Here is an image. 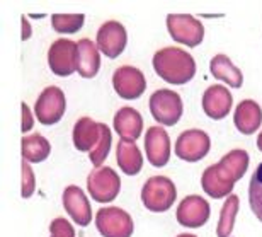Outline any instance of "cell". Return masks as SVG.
Masks as SVG:
<instances>
[{
  "instance_id": "d6986e66",
  "label": "cell",
  "mask_w": 262,
  "mask_h": 237,
  "mask_svg": "<svg viewBox=\"0 0 262 237\" xmlns=\"http://www.w3.org/2000/svg\"><path fill=\"white\" fill-rule=\"evenodd\" d=\"M78 58H77V72L83 78H94L101 68V55H99L97 45H94L91 40L83 38L77 43Z\"/></svg>"
},
{
  "instance_id": "e0dca14e",
  "label": "cell",
  "mask_w": 262,
  "mask_h": 237,
  "mask_svg": "<svg viewBox=\"0 0 262 237\" xmlns=\"http://www.w3.org/2000/svg\"><path fill=\"white\" fill-rule=\"evenodd\" d=\"M143 130V118L135 108H121L114 114V131L121 136V140L135 142L140 139Z\"/></svg>"
},
{
  "instance_id": "5b68a950",
  "label": "cell",
  "mask_w": 262,
  "mask_h": 237,
  "mask_svg": "<svg viewBox=\"0 0 262 237\" xmlns=\"http://www.w3.org/2000/svg\"><path fill=\"white\" fill-rule=\"evenodd\" d=\"M167 29L172 40L191 48H196L204 40V26L199 19L189 14H169L167 15Z\"/></svg>"
},
{
  "instance_id": "277c9868",
  "label": "cell",
  "mask_w": 262,
  "mask_h": 237,
  "mask_svg": "<svg viewBox=\"0 0 262 237\" xmlns=\"http://www.w3.org/2000/svg\"><path fill=\"white\" fill-rule=\"evenodd\" d=\"M184 106L177 92L169 89H159L150 96V113L160 125L174 126L181 120Z\"/></svg>"
},
{
  "instance_id": "4316f807",
  "label": "cell",
  "mask_w": 262,
  "mask_h": 237,
  "mask_svg": "<svg viewBox=\"0 0 262 237\" xmlns=\"http://www.w3.org/2000/svg\"><path fill=\"white\" fill-rule=\"evenodd\" d=\"M99 125H101V135H99L96 147L89 152V157H91V162L96 167H102L104 161L107 159L109 150H111V130L104 123H99Z\"/></svg>"
},
{
  "instance_id": "ac0fdd59",
  "label": "cell",
  "mask_w": 262,
  "mask_h": 237,
  "mask_svg": "<svg viewBox=\"0 0 262 237\" xmlns=\"http://www.w3.org/2000/svg\"><path fill=\"white\" fill-rule=\"evenodd\" d=\"M233 123L237 126V130L244 135H252L254 131L262 123V109L260 106L252 99H245L240 104H237L233 114Z\"/></svg>"
},
{
  "instance_id": "ffe728a7",
  "label": "cell",
  "mask_w": 262,
  "mask_h": 237,
  "mask_svg": "<svg viewBox=\"0 0 262 237\" xmlns=\"http://www.w3.org/2000/svg\"><path fill=\"white\" fill-rule=\"evenodd\" d=\"M99 135H101V125L92 118L83 116L73 126V145L80 152H91L97 144Z\"/></svg>"
},
{
  "instance_id": "4fadbf2b",
  "label": "cell",
  "mask_w": 262,
  "mask_h": 237,
  "mask_svg": "<svg viewBox=\"0 0 262 237\" xmlns=\"http://www.w3.org/2000/svg\"><path fill=\"white\" fill-rule=\"evenodd\" d=\"M209 215H211V208H209V203L206 200L198 196V194H191V196H186L179 203L176 217L181 225L196 229L203 227L208 222Z\"/></svg>"
},
{
  "instance_id": "603a6c76",
  "label": "cell",
  "mask_w": 262,
  "mask_h": 237,
  "mask_svg": "<svg viewBox=\"0 0 262 237\" xmlns=\"http://www.w3.org/2000/svg\"><path fill=\"white\" fill-rule=\"evenodd\" d=\"M50 152H51V145L43 135L33 133V135L24 136L23 139V157H24V161L33 162V164H38V162H43L45 159H48Z\"/></svg>"
},
{
  "instance_id": "3957f363",
  "label": "cell",
  "mask_w": 262,
  "mask_h": 237,
  "mask_svg": "<svg viewBox=\"0 0 262 237\" xmlns=\"http://www.w3.org/2000/svg\"><path fill=\"white\" fill-rule=\"evenodd\" d=\"M176 184L165 176H154L141 188V202L146 210L155 213L167 212L176 202Z\"/></svg>"
},
{
  "instance_id": "5bb4252c",
  "label": "cell",
  "mask_w": 262,
  "mask_h": 237,
  "mask_svg": "<svg viewBox=\"0 0 262 237\" xmlns=\"http://www.w3.org/2000/svg\"><path fill=\"white\" fill-rule=\"evenodd\" d=\"M145 152L150 164L164 167L170 159V139L160 126H151L145 135Z\"/></svg>"
},
{
  "instance_id": "9c48e42d",
  "label": "cell",
  "mask_w": 262,
  "mask_h": 237,
  "mask_svg": "<svg viewBox=\"0 0 262 237\" xmlns=\"http://www.w3.org/2000/svg\"><path fill=\"white\" fill-rule=\"evenodd\" d=\"M77 58H78V48L77 43L61 38L56 40L50 46L48 51V63L50 68L55 75L58 77H68L77 70Z\"/></svg>"
},
{
  "instance_id": "2e32d148",
  "label": "cell",
  "mask_w": 262,
  "mask_h": 237,
  "mask_svg": "<svg viewBox=\"0 0 262 237\" xmlns=\"http://www.w3.org/2000/svg\"><path fill=\"white\" fill-rule=\"evenodd\" d=\"M232 94L223 86H211L203 94V109L211 120H223L232 109Z\"/></svg>"
},
{
  "instance_id": "7c38bea8",
  "label": "cell",
  "mask_w": 262,
  "mask_h": 237,
  "mask_svg": "<svg viewBox=\"0 0 262 237\" xmlns=\"http://www.w3.org/2000/svg\"><path fill=\"white\" fill-rule=\"evenodd\" d=\"M128 33L118 21H107L97 31V48L107 58H118L126 48Z\"/></svg>"
},
{
  "instance_id": "7a4b0ae2",
  "label": "cell",
  "mask_w": 262,
  "mask_h": 237,
  "mask_svg": "<svg viewBox=\"0 0 262 237\" xmlns=\"http://www.w3.org/2000/svg\"><path fill=\"white\" fill-rule=\"evenodd\" d=\"M155 73L172 86H182L196 75V60L181 48H162L154 55Z\"/></svg>"
},
{
  "instance_id": "484cf974",
  "label": "cell",
  "mask_w": 262,
  "mask_h": 237,
  "mask_svg": "<svg viewBox=\"0 0 262 237\" xmlns=\"http://www.w3.org/2000/svg\"><path fill=\"white\" fill-rule=\"evenodd\" d=\"M249 205L254 215L262 222V162L254 171L249 183Z\"/></svg>"
},
{
  "instance_id": "7402d4cb",
  "label": "cell",
  "mask_w": 262,
  "mask_h": 237,
  "mask_svg": "<svg viewBox=\"0 0 262 237\" xmlns=\"http://www.w3.org/2000/svg\"><path fill=\"white\" fill-rule=\"evenodd\" d=\"M211 73H213L214 78L227 82L230 87L240 89V87H242V84H244V75H242V72H240V68L235 67L232 63V60H230L228 56L223 55V53L213 56Z\"/></svg>"
},
{
  "instance_id": "d4e9b609",
  "label": "cell",
  "mask_w": 262,
  "mask_h": 237,
  "mask_svg": "<svg viewBox=\"0 0 262 237\" xmlns=\"http://www.w3.org/2000/svg\"><path fill=\"white\" fill-rule=\"evenodd\" d=\"M85 21L83 14H53L51 15V26L56 33H63V34H72L80 31Z\"/></svg>"
},
{
  "instance_id": "6da1fadb",
  "label": "cell",
  "mask_w": 262,
  "mask_h": 237,
  "mask_svg": "<svg viewBox=\"0 0 262 237\" xmlns=\"http://www.w3.org/2000/svg\"><path fill=\"white\" fill-rule=\"evenodd\" d=\"M249 169V154L242 149L228 152L218 164L209 166L203 172L201 184L204 193L214 200L230 196L233 186Z\"/></svg>"
},
{
  "instance_id": "d6a6232c",
  "label": "cell",
  "mask_w": 262,
  "mask_h": 237,
  "mask_svg": "<svg viewBox=\"0 0 262 237\" xmlns=\"http://www.w3.org/2000/svg\"><path fill=\"white\" fill-rule=\"evenodd\" d=\"M177 237H196V235H192V234H181V235H177Z\"/></svg>"
},
{
  "instance_id": "30bf717a",
  "label": "cell",
  "mask_w": 262,
  "mask_h": 237,
  "mask_svg": "<svg viewBox=\"0 0 262 237\" xmlns=\"http://www.w3.org/2000/svg\"><path fill=\"white\" fill-rule=\"evenodd\" d=\"M211 149L209 135L203 130H187L176 142V154L186 162H198L208 155Z\"/></svg>"
},
{
  "instance_id": "4dcf8cb0",
  "label": "cell",
  "mask_w": 262,
  "mask_h": 237,
  "mask_svg": "<svg viewBox=\"0 0 262 237\" xmlns=\"http://www.w3.org/2000/svg\"><path fill=\"white\" fill-rule=\"evenodd\" d=\"M23 29H24L23 40H29V36H31V28H29V23H28V19H26V17H23Z\"/></svg>"
},
{
  "instance_id": "83f0119b",
  "label": "cell",
  "mask_w": 262,
  "mask_h": 237,
  "mask_svg": "<svg viewBox=\"0 0 262 237\" xmlns=\"http://www.w3.org/2000/svg\"><path fill=\"white\" fill-rule=\"evenodd\" d=\"M51 237H75V230L65 219H55L50 225Z\"/></svg>"
},
{
  "instance_id": "1f68e13d",
  "label": "cell",
  "mask_w": 262,
  "mask_h": 237,
  "mask_svg": "<svg viewBox=\"0 0 262 237\" xmlns=\"http://www.w3.org/2000/svg\"><path fill=\"white\" fill-rule=\"evenodd\" d=\"M257 149L262 152V131L259 133V136H257Z\"/></svg>"
},
{
  "instance_id": "8992f818",
  "label": "cell",
  "mask_w": 262,
  "mask_h": 237,
  "mask_svg": "<svg viewBox=\"0 0 262 237\" xmlns=\"http://www.w3.org/2000/svg\"><path fill=\"white\" fill-rule=\"evenodd\" d=\"M89 194L99 203H109L119 194L121 179L111 167H96L87 177Z\"/></svg>"
},
{
  "instance_id": "cb8c5ba5",
  "label": "cell",
  "mask_w": 262,
  "mask_h": 237,
  "mask_svg": "<svg viewBox=\"0 0 262 237\" xmlns=\"http://www.w3.org/2000/svg\"><path fill=\"white\" fill-rule=\"evenodd\" d=\"M238 205L240 200L235 194H230L227 198L222 212H220V222L216 227L218 237H230V234L233 232V224H235V217L238 213Z\"/></svg>"
},
{
  "instance_id": "ba28073f",
  "label": "cell",
  "mask_w": 262,
  "mask_h": 237,
  "mask_svg": "<svg viewBox=\"0 0 262 237\" xmlns=\"http://www.w3.org/2000/svg\"><path fill=\"white\" fill-rule=\"evenodd\" d=\"M67 109L65 94L60 87H46L34 104L36 118L41 125H55L63 118Z\"/></svg>"
},
{
  "instance_id": "44dd1931",
  "label": "cell",
  "mask_w": 262,
  "mask_h": 237,
  "mask_svg": "<svg viewBox=\"0 0 262 237\" xmlns=\"http://www.w3.org/2000/svg\"><path fill=\"white\" fill-rule=\"evenodd\" d=\"M116 161L124 174L136 176L143 167V157L135 142L119 140L116 147Z\"/></svg>"
},
{
  "instance_id": "f1b7e54d",
  "label": "cell",
  "mask_w": 262,
  "mask_h": 237,
  "mask_svg": "<svg viewBox=\"0 0 262 237\" xmlns=\"http://www.w3.org/2000/svg\"><path fill=\"white\" fill-rule=\"evenodd\" d=\"M36 188V177L34 172L28 164V161L23 162V198H29L34 193Z\"/></svg>"
},
{
  "instance_id": "8fae6325",
  "label": "cell",
  "mask_w": 262,
  "mask_h": 237,
  "mask_svg": "<svg viewBox=\"0 0 262 237\" xmlns=\"http://www.w3.org/2000/svg\"><path fill=\"white\" fill-rule=\"evenodd\" d=\"M113 87L119 97L133 101V99L141 97V94L146 89V81L143 72L136 67L123 65L119 67L113 75Z\"/></svg>"
},
{
  "instance_id": "52a82bcc",
  "label": "cell",
  "mask_w": 262,
  "mask_h": 237,
  "mask_svg": "<svg viewBox=\"0 0 262 237\" xmlns=\"http://www.w3.org/2000/svg\"><path fill=\"white\" fill-rule=\"evenodd\" d=\"M96 225L102 237H131L135 229L129 213L118 207L99 210Z\"/></svg>"
},
{
  "instance_id": "9a60e30c",
  "label": "cell",
  "mask_w": 262,
  "mask_h": 237,
  "mask_svg": "<svg viewBox=\"0 0 262 237\" xmlns=\"http://www.w3.org/2000/svg\"><path fill=\"white\" fill-rule=\"evenodd\" d=\"M63 207L67 213L73 219V222L85 227L92 220L91 203L78 186H68L63 191Z\"/></svg>"
},
{
  "instance_id": "f546056e",
  "label": "cell",
  "mask_w": 262,
  "mask_h": 237,
  "mask_svg": "<svg viewBox=\"0 0 262 237\" xmlns=\"http://www.w3.org/2000/svg\"><path fill=\"white\" fill-rule=\"evenodd\" d=\"M33 125H34V120H33V113H31V109L29 106L26 103H23V130L24 133L26 131H29L31 128H33Z\"/></svg>"
}]
</instances>
